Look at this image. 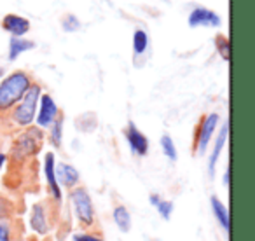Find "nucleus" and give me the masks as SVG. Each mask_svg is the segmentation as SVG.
<instances>
[{
    "instance_id": "nucleus-1",
    "label": "nucleus",
    "mask_w": 255,
    "mask_h": 241,
    "mask_svg": "<svg viewBox=\"0 0 255 241\" xmlns=\"http://www.w3.org/2000/svg\"><path fill=\"white\" fill-rule=\"evenodd\" d=\"M33 84L26 72L16 70L0 79V114H7L21 102L25 93Z\"/></svg>"
},
{
    "instance_id": "nucleus-2",
    "label": "nucleus",
    "mask_w": 255,
    "mask_h": 241,
    "mask_svg": "<svg viewBox=\"0 0 255 241\" xmlns=\"http://www.w3.org/2000/svg\"><path fill=\"white\" fill-rule=\"evenodd\" d=\"M44 140V129H40L39 126H28L25 128L12 142V149H11V157L16 163H25L28 159H33L37 154L42 150Z\"/></svg>"
},
{
    "instance_id": "nucleus-3",
    "label": "nucleus",
    "mask_w": 255,
    "mask_h": 241,
    "mask_svg": "<svg viewBox=\"0 0 255 241\" xmlns=\"http://www.w3.org/2000/svg\"><path fill=\"white\" fill-rule=\"evenodd\" d=\"M68 203H70L72 213H74L79 227L93 229L96 224V210L88 189L84 185H77V187L70 189L68 191Z\"/></svg>"
},
{
    "instance_id": "nucleus-4",
    "label": "nucleus",
    "mask_w": 255,
    "mask_h": 241,
    "mask_svg": "<svg viewBox=\"0 0 255 241\" xmlns=\"http://www.w3.org/2000/svg\"><path fill=\"white\" fill-rule=\"evenodd\" d=\"M40 95H42V88H40V84L33 82L28 91L25 93V96L21 98V102L11 110V120L16 128L25 129L35 122V114L37 107H39Z\"/></svg>"
},
{
    "instance_id": "nucleus-5",
    "label": "nucleus",
    "mask_w": 255,
    "mask_h": 241,
    "mask_svg": "<svg viewBox=\"0 0 255 241\" xmlns=\"http://www.w3.org/2000/svg\"><path fill=\"white\" fill-rule=\"evenodd\" d=\"M53 203L49 199H42L32 205L28 213V227L35 236L46 238L54 227L53 220Z\"/></svg>"
},
{
    "instance_id": "nucleus-6",
    "label": "nucleus",
    "mask_w": 255,
    "mask_h": 241,
    "mask_svg": "<svg viewBox=\"0 0 255 241\" xmlns=\"http://www.w3.org/2000/svg\"><path fill=\"white\" fill-rule=\"evenodd\" d=\"M219 120L220 116L217 112H210L206 116L201 117L196 129V136H194V154L196 156H205L206 150H208L210 143L213 140L217 128H219Z\"/></svg>"
},
{
    "instance_id": "nucleus-7",
    "label": "nucleus",
    "mask_w": 255,
    "mask_h": 241,
    "mask_svg": "<svg viewBox=\"0 0 255 241\" xmlns=\"http://www.w3.org/2000/svg\"><path fill=\"white\" fill-rule=\"evenodd\" d=\"M56 156L54 152H46L42 161V175L46 180L47 194H49V201L54 206H60L63 203V189L60 187L56 180Z\"/></svg>"
},
{
    "instance_id": "nucleus-8",
    "label": "nucleus",
    "mask_w": 255,
    "mask_h": 241,
    "mask_svg": "<svg viewBox=\"0 0 255 241\" xmlns=\"http://www.w3.org/2000/svg\"><path fill=\"white\" fill-rule=\"evenodd\" d=\"M61 116L60 109H58L56 102L51 95L42 93L39 98V107H37L35 114V126H39L40 129H49L51 124Z\"/></svg>"
},
{
    "instance_id": "nucleus-9",
    "label": "nucleus",
    "mask_w": 255,
    "mask_h": 241,
    "mask_svg": "<svg viewBox=\"0 0 255 241\" xmlns=\"http://www.w3.org/2000/svg\"><path fill=\"white\" fill-rule=\"evenodd\" d=\"M124 138H126V143H128V147H129V150H131L133 156L143 157L149 154V147H150L149 138H147L145 133H142L136 128V124L133 120H129L126 129H124Z\"/></svg>"
},
{
    "instance_id": "nucleus-10",
    "label": "nucleus",
    "mask_w": 255,
    "mask_h": 241,
    "mask_svg": "<svg viewBox=\"0 0 255 241\" xmlns=\"http://www.w3.org/2000/svg\"><path fill=\"white\" fill-rule=\"evenodd\" d=\"M227 138H229V120H226L222 126H220L219 133H217V138L213 142V149L208 156V177L213 178L215 177V170H217V163H219V157L222 154L224 147L227 143Z\"/></svg>"
},
{
    "instance_id": "nucleus-11",
    "label": "nucleus",
    "mask_w": 255,
    "mask_h": 241,
    "mask_svg": "<svg viewBox=\"0 0 255 241\" xmlns=\"http://www.w3.org/2000/svg\"><path fill=\"white\" fill-rule=\"evenodd\" d=\"M222 25V19L217 12L210 11L206 7H194L189 14V26L198 28V26H206V28H217Z\"/></svg>"
},
{
    "instance_id": "nucleus-12",
    "label": "nucleus",
    "mask_w": 255,
    "mask_h": 241,
    "mask_svg": "<svg viewBox=\"0 0 255 241\" xmlns=\"http://www.w3.org/2000/svg\"><path fill=\"white\" fill-rule=\"evenodd\" d=\"M56 180L61 189L70 191V189L81 185V173L74 164L60 161V163H56Z\"/></svg>"
},
{
    "instance_id": "nucleus-13",
    "label": "nucleus",
    "mask_w": 255,
    "mask_h": 241,
    "mask_svg": "<svg viewBox=\"0 0 255 241\" xmlns=\"http://www.w3.org/2000/svg\"><path fill=\"white\" fill-rule=\"evenodd\" d=\"M210 208H212V213L215 217V220L219 222V226L222 227L224 233L229 234L231 231V215H229V208L227 205L219 198V196H210Z\"/></svg>"
},
{
    "instance_id": "nucleus-14",
    "label": "nucleus",
    "mask_w": 255,
    "mask_h": 241,
    "mask_svg": "<svg viewBox=\"0 0 255 241\" xmlns=\"http://www.w3.org/2000/svg\"><path fill=\"white\" fill-rule=\"evenodd\" d=\"M2 28L11 33L12 37H25L30 32V21L23 16L7 14L2 19Z\"/></svg>"
},
{
    "instance_id": "nucleus-15",
    "label": "nucleus",
    "mask_w": 255,
    "mask_h": 241,
    "mask_svg": "<svg viewBox=\"0 0 255 241\" xmlns=\"http://www.w3.org/2000/svg\"><path fill=\"white\" fill-rule=\"evenodd\" d=\"M112 219L116 227L123 234H128L131 231V213L124 205H116L112 210Z\"/></svg>"
},
{
    "instance_id": "nucleus-16",
    "label": "nucleus",
    "mask_w": 255,
    "mask_h": 241,
    "mask_svg": "<svg viewBox=\"0 0 255 241\" xmlns=\"http://www.w3.org/2000/svg\"><path fill=\"white\" fill-rule=\"evenodd\" d=\"M35 49V42L28 40L25 37H11L9 40V61H14L26 51Z\"/></svg>"
},
{
    "instance_id": "nucleus-17",
    "label": "nucleus",
    "mask_w": 255,
    "mask_h": 241,
    "mask_svg": "<svg viewBox=\"0 0 255 241\" xmlns=\"http://www.w3.org/2000/svg\"><path fill=\"white\" fill-rule=\"evenodd\" d=\"M149 33L143 28L135 30V33H133V53H135V56H143L149 51Z\"/></svg>"
},
{
    "instance_id": "nucleus-18",
    "label": "nucleus",
    "mask_w": 255,
    "mask_h": 241,
    "mask_svg": "<svg viewBox=\"0 0 255 241\" xmlns=\"http://www.w3.org/2000/svg\"><path fill=\"white\" fill-rule=\"evenodd\" d=\"M49 143L54 149H60L63 143V116H60L49 128Z\"/></svg>"
},
{
    "instance_id": "nucleus-19",
    "label": "nucleus",
    "mask_w": 255,
    "mask_h": 241,
    "mask_svg": "<svg viewBox=\"0 0 255 241\" xmlns=\"http://www.w3.org/2000/svg\"><path fill=\"white\" fill-rule=\"evenodd\" d=\"M159 145H161L163 154L166 156V159L171 161V163H177L178 161V150H177V145H175L173 138H171L170 135H163L159 140Z\"/></svg>"
},
{
    "instance_id": "nucleus-20",
    "label": "nucleus",
    "mask_w": 255,
    "mask_h": 241,
    "mask_svg": "<svg viewBox=\"0 0 255 241\" xmlns=\"http://www.w3.org/2000/svg\"><path fill=\"white\" fill-rule=\"evenodd\" d=\"M16 205L11 198L0 194V220H14Z\"/></svg>"
},
{
    "instance_id": "nucleus-21",
    "label": "nucleus",
    "mask_w": 255,
    "mask_h": 241,
    "mask_svg": "<svg viewBox=\"0 0 255 241\" xmlns=\"http://www.w3.org/2000/svg\"><path fill=\"white\" fill-rule=\"evenodd\" d=\"M0 241H16L14 220H0Z\"/></svg>"
},
{
    "instance_id": "nucleus-22",
    "label": "nucleus",
    "mask_w": 255,
    "mask_h": 241,
    "mask_svg": "<svg viewBox=\"0 0 255 241\" xmlns=\"http://www.w3.org/2000/svg\"><path fill=\"white\" fill-rule=\"evenodd\" d=\"M215 47H217V53L220 54V58L226 61H229L231 58V44H229V39L222 33L215 37Z\"/></svg>"
},
{
    "instance_id": "nucleus-23",
    "label": "nucleus",
    "mask_w": 255,
    "mask_h": 241,
    "mask_svg": "<svg viewBox=\"0 0 255 241\" xmlns=\"http://www.w3.org/2000/svg\"><path fill=\"white\" fill-rule=\"evenodd\" d=\"M72 241H105L103 236L100 233L93 229H82V231H77L70 236Z\"/></svg>"
},
{
    "instance_id": "nucleus-24",
    "label": "nucleus",
    "mask_w": 255,
    "mask_h": 241,
    "mask_svg": "<svg viewBox=\"0 0 255 241\" xmlns=\"http://www.w3.org/2000/svg\"><path fill=\"white\" fill-rule=\"evenodd\" d=\"M157 210V215L161 217L163 220H170L171 215H173V210H175V203L171 199H161L156 206Z\"/></svg>"
},
{
    "instance_id": "nucleus-25",
    "label": "nucleus",
    "mask_w": 255,
    "mask_h": 241,
    "mask_svg": "<svg viewBox=\"0 0 255 241\" xmlns=\"http://www.w3.org/2000/svg\"><path fill=\"white\" fill-rule=\"evenodd\" d=\"M61 28H63V32H67V33L77 32V30H81V21H79L77 16L65 14L63 18H61Z\"/></svg>"
},
{
    "instance_id": "nucleus-26",
    "label": "nucleus",
    "mask_w": 255,
    "mask_h": 241,
    "mask_svg": "<svg viewBox=\"0 0 255 241\" xmlns=\"http://www.w3.org/2000/svg\"><path fill=\"white\" fill-rule=\"evenodd\" d=\"M222 185L224 187H229L231 185V170H229V166L224 170V173H222Z\"/></svg>"
},
{
    "instance_id": "nucleus-27",
    "label": "nucleus",
    "mask_w": 255,
    "mask_h": 241,
    "mask_svg": "<svg viewBox=\"0 0 255 241\" xmlns=\"http://www.w3.org/2000/svg\"><path fill=\"white\" fill-rule=\"evenodd\" d=\"M161 199H163V198H161L159 194H156V192H152V194L149 196V203H150V206H154V208H156L157 203H159Z\"/></svg>"
},
{
    "instance_id": "nucleus-28",
    "label": "nucleus",
    "mask_w": 255,
    "mask_h": 241,
    "mask_svg": "<svg viewBox=\"0 0 255 241\" xmlns=\"http://www.w3.org/2000/svg\"><path fill=\"white\" fill-rule=\"evenodd\" d=\"M7 161H9V156L5 152H0V171L4 170V166L7 164Z\"/></svg>"
},
{
    "instance_id": "nucleus-29",
    "label": "nucleus",
    "mask_w": 255,
    "mask_h": 241,
    "mask_svg": "<svg viewBox=\"0 0 255 241\" xmlns=\"http://www.w3.org/2000/svg\"><path fill=\"white\" fill-rule=\"evenodd\" d=\"M4 77V68H0V79Z\"/></svg>"
}]
</instances>
